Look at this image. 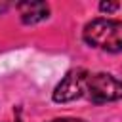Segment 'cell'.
<instances>
[{
	"label": "cell",
	"instance_id": "cell-1",
	"mask_svg": "<svg viewBox=\"0 0 122 122\" xmlns=\"http://www.w3.org/2000/svg\"><path fill=\"white\" fill-rule=\"evenodd\" d=\"M82 38L92 48L118 53V51H122V21L107 19V17L92 19L84 27Z\"/></svg>",
	"mask_w": 122,
	"mask_h": 122
},
{
	"label": "cell",
	"instance_id": "cell-2",
	"mask_svg": "<svg viewBox=\"0 0 122 122\" xmlns=\"http://www.w3.org/2000/svg\"><path fill=\"white\" fill-rule=\"evenodd\" d=\"M86 95L97 105L118 101L122 99V80L114 78L109 72L90 74L88 84H86Z\"/></svg>",
	"mask_w": 122,
	"mask_h": 122
},
{
	"label": "cell",
	"instance_id": "cell-3",
	"mask_svg": "<svg viewBox=\"0 0 122 122\" xmlns=\"http://www.w3.org/2000/svg\"><path fill=\"white\" fill-rule=\"evenodd\" d=\"M90 72L86 69H72L65 74V78L55 86L53 90V101L55 103H69L82 95H86V84H88Z\"/></svg>",
	"mask_w": 122,
	"mask_h": 122
},
{
	"label": "cell",
	"instance_id": "cell-4",
	"mask_svg": "<svg viewBox=\"0 0 122 122\" xmlns=\"http://www.w3.org/2000/svg\"><path fill=\"white\" fill-rule=\"evenodd\" d=\"M17 11L25 25H34V23L44 21L50 15V6L40 0H27V2L17 4Z\"/></svg>",
	"mask_w": 122,
	"mask_h": 122
},
{
	"label": "cell",
	"instance_id": "cell-5",
	"mask_svg": "<svg viewBox=\"0 0 122 122\" xmlns=\"http://www.w3.org/2000/svg\"><path fill=\"white\" fill-rule=\"evenodd\" d=\"M118 8H120L118 2H101V4H99V10H101V11H107V13H112V11H116Z\"/></svg>",
	"mask_w": 122,
	"mask_h": 122
},
{
	"label": "cell",
	"instance_id": "cell-6",
	"mask_svg": "<svg viewBox=\"0 0 122 122\" xmlns=\"http://www.w3.org/2000/svg\"><path fill=\"white\" fill-rule=\"evenodd\" d=\"M50 122H84V120H80V118H55Z\"/></svg>",
	"mask_w": 122,
	"mask_h": 122
},
{
	"label": "cell",
	"instance_id": "cell-7",
	"mask_svg": "<svg viewBox=\"0 0 122 122\" xmlns=\"http://www.w3.org/2000/svg\"><path fill=\"white\" fill-rule=\"evenodd\" d=\"M10 6H11L10 2H6V0H2V2H0V13H6V11L10 10Z\"/></svg>",
	"mask_w": 122,
	"mask_h": 122
}]
</instances>
